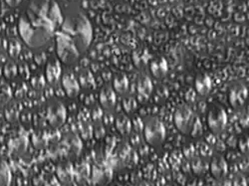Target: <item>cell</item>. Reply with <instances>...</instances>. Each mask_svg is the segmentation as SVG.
<instances>
[{
  "instance_id": "22",
  "label": "cell",
  "mask_w": 249,
  "mask_h": 186,
  "mask_svg": "<svg viewBox=\"0 0 249 186\" xmlns=\"http://www.w3.org/2000/svg\"><path fill=\"white\" fill-rule=\"evenodd\" d=\"M26 148V139L23 137H17L10 143V149L14 153L22 152Z\"/></svg>"
},
{
  "instance_id": "13",
  "label": "cell",
  "mask_w": 249,
  "mask_h": 186,
  "mask_svg": "<svg viewBox=\"0 0 249 186\" xmlns=\"http://www.w3.org/2000/svg\"><path fill=\"white\" fill-rule=\"evenodd\" d=\"M100 102L105 109H112L116 104V94L114 89L107 87L100 94Z\"/></svg>"
},
{
  "instance_id": "18",
  "label": "cell",
  "mask_w": 249,
  "mask_h": 186,
  "mask_svg": "<svg viewBox=\"0 0 249 186\" xmlns=\"http://www.w3.org/2000/svg\"><path fill=\"white\" fill-rule=\"evenodd\" d=\"M11 182V172L7 163L0 158V186L9 185Z\"/></svg>"
},
{
  "instance_id": "21",
  "label": "cell",
  "mask_w": 249,
  "mask_h": 186,
  "mask_svg": "<svg viewBox=\"0 0 249 186\" xmlns=\"http://www.w3.org/2000/svg\"><path fill=\"white\" fill-rule=\"evenodd\" d=\"M11 90L8 85H0V108L7 105V102L11 99Z\"/></svg>"
},
{
  "instance_id": "7",
  "label": "cell",
  "mask_w": 249,
  "mask_h": 186,
  "mask_svg": "<svg viewBox=\"0 0 249 186\" xmlns=\"http://www.w3.org/2000/svg\"><path fill=\"white\" fill-rule=\"evenodd\" d=\"M247 97L248 91L243 84H234L231 87L230 93H228V100L234 109H240L243 107L247 101Z\"/></svg>"
},
{
  "instance_id": "2",
  "label": "cell",
  "mask_w": 249,
  "mask_h": 186,
  "mask_svg": "<svg viewBox=\"0 0 249 186\" xmlns=\"http://www.w3.org/2000/svg\"><path fill=\"white\" fill-rule=\"evenodd\" d=\"M59 31L67 35L84 53L90 46L93 39V29L88 18L82 13H74L63 19Z\"/></svg>"
},
{
  "instance_id": "12",
  "label": "cell",
  "mask_w": 249,
  "mask_h": 186,
  "mask_svg": "<svg viewBox=\"0 0 249 186\" xmlns=\"http://www.w3.org/2000/svg\"><path fill=\"white\" fill-rule=\"evenodd\" d=\"M212 81L211 78L204 75V74H200L196 77V92L202 96L205 97L210 94V92L212 91Z\"/></svg>"
},
{
  "instance_id": "8",
  "label": "cell",
  "mask_w": 249,
  "mask_h": 186,
  "mask_svg": "<svg viewBox=\"0 0 249 186\" xmlns=\"http://www.w3.org/2000/svg\"><path fill=\"white\" fill-rule=\"evenodd\" d=\"M66 116L65 107L61 102H55L48 110L47 118L53 128H59L65 122Z\"/></svg>"
},
{
  "instance_id": "11",
  "label": "cell",
  "mask_w": 249,
  "mask_h": 186,
  "mask_svg": "<svg viewBox=\"0 0 249 186\" xmlns=\"http://www.w3.org/2000/svg\"><path fill=\"white\" fill-rule=\"evenodd\" d=\"M45 75H46V80L51 85L56 84V83L59 81L61 76V66L59 64L58 60L53 59L48 62L45 69Z\"/></svg>"
},
{
  "instance_id": "27",
  "label": "cell",
  "mask_w": 249,
  "mask_h": 186,
  "mask_svg": "<svg viewBox=\"0 0 249 186\" xmlns=\"http://www.w3.org/2000/svg\"><path fill=\"white\" fill-rule=\"evenodd\" d=\"M71 1H74V0H71Z\"/></svg>"
},
{
  "instance_id": "3",
  "label": "cell",
  "mask_w": 249,
  "mask_h": 186,
  "mask_svg": "<svg viewBox=\"0 0 249 186\" xmlns=\"http://www.w3.org/2000/svg\"><path fill=\"white\" fill-rule=\"evenodd\" d=\"M56 36V53L62 63L72 65L79 59L81 52L73 41L61 31L55 32Z\"/></svg>"
},
{
  "instance_id": "26",
  "label": "cell",
  "mask_w": 249,
  "mask_h": 186,
  "mask_svg": "<svg viewBox=\"0 0 249 186\" xmlns=\"http://www.w3.org/2000/svg\"><path fill=\"white\" fill-rule=\"evenodd\" d=\"M6 3L11 6V7H15L17 6L20 2H21V0H5Z\"/></svg>"
},
{
  "instance_id": "20",
  "label": "cell",
  "mask_w": 249,
  "mask_h": 186,
  "mask_svg": "<svg viewBox=\"0 0 249 186\" xmlns=\"http://www.w3.org/2000/svg\"><path fill=\"white\" fill-rule=\"evenodd\" d=\"M58 176L61 181H63L64 183H69L72 181L73 178V171L70 165L64 164L62 167L59 168L58 169Z\"/></svg>"
},
{
  "instance_id": "6",
  "label": "cell",
  "mask_w": 249,
  "mask_h": 186,
  "mask_svg": "<svg viewBox=\"0 0 249 186\" xmlns=\"http://www.w3.org/2000/svg\"><path fill=\"white\" fill-rule=\"evenodd\" d=\"M227 116L223 108L213 106L207 115V125L214 135L221 134L226 127Z\"/></svg>"
},
{
  "instance_id": "4",
  "label": "cell",
  "mask_w": 249,
  "mask_h": 186,
  "mask_svg": "<svg viewBox=\"0 0 249 186\" xmlns=\"http://www.w3.org/2000/svg\"><path fill=\"white\" fill-rule=\"evenodd\" d=\"M143 135L146 141L153 147H159L165 138L163 123L157 118H151L144 125Z\"/></svg>"
},
{
  "instance_id": "5",
  "label": "cell",
  "mask_w": 249,
  "mask_h": 186,
  "mask_svg": "<svg viewBox=\"0 0 249 186\" xmlns=\"http://www.w3.org/2000/svg\"><path fill=\"white\" fill-rule=\"evenodd\" d=\"M174 121L177 129L183 135L192 134L196 118L192 109L186 105H180L174 114Z\"/></svg>"
},
{
  "instance_id": "1",
  "label": "cell",
  "mask_w": 249,
  "mask_h": 186,
  "mask_svg": "<svg viewBox=\"0 0 249 186\" xmlns=\"http://www.w3.org/2000/svg\"><path fill=\"white\" fill-rule=\"evenodd\" d=\"M63 22L59 7L49 0H31L19 19V34L31 48L44 46Z\"/></svg>"
},
{
  "instance_id": "25",
  "label": "cell",
  "mask_w": 249,
  "mask_h": 186,
  "mask_svg": "<svg viewBox=\"0 0 249 186\" xmlns=\"http://www.w3.org/2000/svg\"><path fill=\"white\" fill-rule=\"evenodd\" d=\"M16 75V68L13 64H7L5 66V76L7 78H12Z\"/></svg>"
},
{
  "instance_id": "19",
  "label": "cell",
  "mask_w": 249,
  "mask_h": 186,
  "mask_svg": "<svg viewBox=\"0 0 249 186\" xmlns=\"http://www.w3.org/2000/svg\"><path fill=\"white\" fill-rule=\"evenodd\" d=\"M116 123H117V129H118V131H119L122 135H129V134H130L131 129H132V125H131V121H130V119H129L128 118L124 117V116L119 117Z\"/></svg>"
},
{
  "instance_id": "16",
  "label": "cell",
  "mask_w": 249,
  "mask_h": 186,
  "mask_svg": "<svg viewBox=\"0 0 249 186\" xmlns=\"http://www.w3.org/2000/svg\"><path fill=\"white\" fill-rule=\"evenodd\" d=\"M129 88V80L126 75L120 74L118 75L113 82V89L119 94H124L128 91Z\"/></svg>"
},
{
  "instance_id": "17",
  "label": "cell",
  "mask_w": 249,
  "mask_h": 186,
  "mask_svg": "<svg viewBox=\"0 0 249 186\" xmlns=\"http://www.w3.org/2000/svg\"><path fill=\"white\" fill-rule=\"evenodd\" d=\"M151 71L156 78H160L168 72V63L164 58L154 61L151 64Z\"/></svg>"
},
{
  "instance_id": "14",
  "label": "cell",
  "mask_w": 249,
  "mask_h": 186,
  "mask_svg": "<svg viewBox=\"0 0 249 186\" xmlns=\"http://www.w3.org/2000/svg\"><path fill=\"white\" fill-rule=\"evenodd\" d=\"M138 93L141 97L148 99L153 93V83L147 76H142L138 82Z\"/></svg>"
},
{
  "instance_id": "9",
  "label": "cell",
  "mask_w": 249,
  "mask_h": 186,
  "mask_svg": "<svg viewBox=\"0 0 249 186\" xmlns=\"http://www.w3.org/2000/svg\"><path fill=\"white\" fill-rule=\"evenodd\" d=\"M211 171L213 176L217 180H221L226 176L227 164L222 156L217 155L213 158L211 162Z\"/></svg>"
},
{
  "instance_id": "23",
  "label": "cell",
  "mask_w": 249,
  "mask_h": 186,
  "mask_svg": "<svg viewBox=\"0 0 249 186\" xmlns=\"http://www.w3.org/2000/svg\"><path fill=\"white\" fill-rule=\"evenodd\" d=\"M8 51H9V55L12 58L18 57L20 51H21V46H20V44H19V42H18L17 40H11L10 41Z\"/></svg>"
},
{
  "instance_id": "10",
  "label": "cell",
  "mask_w": 249,
  "mask_h": 186,
  "mask_svg": "<svg viewBox=\"0 0 249 186\" xmlns=\"http://www.w3.org/2000/svg\"><path fill=\"white\" fill-rule=\"evenodd\" d=\"M62 86L69 98H76L80 93V85L72 75H65L62 78Z\"/></svg>"
},
{
  "instance_id": "15",
  "label": "cell",
  "mask_w": 249,
  "mask_h": 186,
  "mask_svg": "<svg viewBox=\"0 0 249 186\" xmlns=\"http://www.w3.org/2000/svg\"><path fill=\"white\" fill-rule=\"evenodd\" d=\"M93 178L96 183L105 184L112 179V170L107 168H95L93 170Z\"/></svg>"
},
{
  "instance_id": "24",
  "label": "cell",
  "mask_w": 249,
  "mask_h": 186,
  "mask_svg": "<svg viewBox=\"0 0 249 186\" xmlns=\"http://www.w3.org/2000/svg\"><path fill=\"white\" fill-rule=\"evenodd\" d=\"M238 148L240 149V151L243 153H247L248 152V137L244 136L242 137L239 142H238Z\"/></svg>"
}]
</instances>
